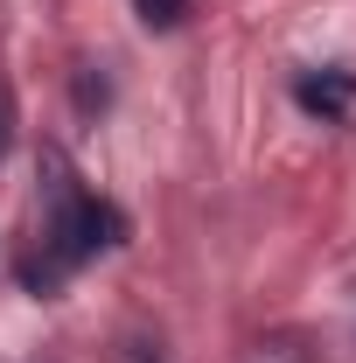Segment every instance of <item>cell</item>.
<instances>
[{"mask_svg":"<svg viewBox=\"0 0 356 363\" xmlns=\"http://www.w3.org/2000/svg\"><path fill=\"white\" fill-rule=\"evenodd\" d=\"M119 238H126V224H119L112 203H98V196H63V210H56V224H49V259L28 266V286H56L70 266L112 252Z\"/></svg>","mask_w":356,"mask_h":363,"instance_id":"1","label":"cell"},{"mask_svg":"<svg viewBox=\"0 0 356 363\" xmlns=\"http://www.w3.org/2000/svg\"><path fill=\"white\" fill-rule=\"evenodd\" d=\"M294 98H301V112H314V119H350V105H356V77L350 70H321V77H294Z\"/></svg>","mask_w":356,"mask_h":363,"instance_id":"2","label":"cell"},{"mask_svg":"<svg viewBox=\"0 0 356 363\" xmlns=\"http://www.w3.org/2000/svg\"><path fill=\"white\" fill-rule=\"evenodd\" d=\"M182 7H189V0H140V21H147V28H175Z\"/></svg>","mask_w":356,"mask_h":363,"instance_id":"3","label":"cell"},{"mask_svg":"<svg viewBox=\"0 0 356 363\" xmlns=\"http://www.w3.org/2000/svg\"><path fill=\"white\" fill-rule=\"evenodd\" d=\"M0 147H7V98H0Z\"/></svg>","mask_w":356,"mask_h":363,"instance_id":"4","label":"cell"}]
</instances>
